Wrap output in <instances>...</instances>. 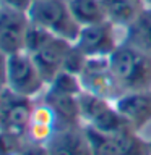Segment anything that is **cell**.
<instances>
[{
    "label": "cell",
    "instance_id": "cell-19",
    "mask_svg": "<svg viewBox=\"0 0 151 155\" xmlns=\"http://www.w3.org/2000/svg\"><path fill=\"white\" fill-rule=\"evenodd\" d=\"M28 137L0 129V155H16L26 144Z\"/></svg>",
    "mask_w": 151,
    "mask_h": 155
},
{
    "label": "cell",
    "instance_id": "cell-16",
    "mask_svg": "<svg viewBox=\"0 0 151 155\" xmlns=\"http://www.w3.org/2000/svg\"><path fill=\"white\" fill-rule=\"evenodd\" d=\"M46 91L47 92H52V94H58V95H73V97H78L83 92V84H81L80 74H75V73L62 70L47 84Z\"/></svg>",
    "mask_w": 151,
    "mask_h": 155
},
{
    "label": "cell",
    "instance_id": "cell-5",
    "mask_svg": "<svg viewBox=\"0 0 151 155\" xmlns=\"http://www.w3.org/2000/svg\"><path fill=\"white\" fill-rule=\"evenodd\" d=\"M119 31H124V29L117 28L107 19L97 24L85 26L81 28L73 45L86 58L111 57L115 48L124 42L122 39H119Z\"/></svg>",
    "mask_w": 151,
    "mask_h": 155
},
{
    "label": "cell",
    "instance_id": "cell-2",
    "mask_svg": "<svg viewBox=\"0 0 151 155\" xmlns=\"http://www.w3.org/2000/svg\"><path fill=\"white\" fill-rule=\"evenodd\" d=\"M28 16L33 23L72 44L81 31V26L75 21L70 12L68 0H33Z\"/></svg>",
    "mask_w": 151,
    "mask_h": 155
},
{
    "label": "cell",
    "instance_id": "cell-12",
    "mask_svg": "<svg viewBox=\"0 0 151 155\" xmlns=\"http://www.w3.org/2000/svg\"><path fill=\"white\" fill-rule=\"evenodd\" d=\"M42 100L52 108L54 115H55V118H57V128L58 129L83 126L78 97L58 95V94H52V92L44 91Z\"/></svg>",
    "mask_w": 151,
    "mask_h": 155
},
{
    "label": "cell",
    "instance_id": "cell-7",
    "mask_svg": "<svg viewBox=\"0 0 151 155\" xmlns=\"http://www.w3.org/2000/svg\"><path fill=\"white\" fill-rule=\"evenodd\" d=\"M33 100L3 87L0 94V129L26 137L34 108Z\"/></svg>",
    "mask_w": 151,
    "mask_h": 155
},
{
    "label": "cell",
    "instance_id": "cell-9",
    "mask_svg": "<svg viewBox=\"0 0 151 155\" xmlns=\"http://www.w3.org/2000/svg\"><path fill=\"white\" fill-rule=\"evenodd\" d=\"M28 26V13L0 7V50L8 55L24 50Z\"/></svg>",
    "mask_w": 151,
    "mask_h": 155
},
{
    "label": "cell",
    "instance_id": "cell-24",
    "mask_svg": "<svg viewBox=\"0 0 151 155\" xmlns=\"http://www.w3.org/2000/svg\"><path fill=\"white\" fill-rule=\"evenodd\" d=\"M143 5L145 7H151V0H143Z\"/></svg>",
    "mask_w": 151,
    "mask_h": 155
},
{
    "label": "cell",
    "instance_id": "cell-22",
    "mask_svg": "<svg viewBox=\"0 0 151 155\" xmlns=\"http://www.w3.org/2000/svg\"><path fill=\"white\" fill-rule=\"evenodd\" d=\"M31 3H33V0H0V7L10 8V10H18V12H24V13H28Z\"/></svg>",
    "mask_w": 151,
    "mask_h": 155
},
{
    "label": "cell",
    "instance_id": "cell-1",
    "mask_svg": "<svg viewBox=\"0 0 151 155\" xmlns=\"http://www.w3.org/2000/svg\"><path fill=\"white\" fill-rule=\"evenodd\" d=\"M109 63L124 94L151 91V57L148 53L122 42L109 57Z\"/></svg>",
    "mask_w": 151,
    "mask_h": 155
},
{
    "label": "cell",
    "instance_id": "cell-4",
    "mask_svg": "<svg viewBox=\"0 0 151 155\" xmlns=\"http://www.w3.org/2000/svg\"><path fill=\"white\" fill-rule=\"evenodd\" d=\"M78 102H80L83 126H90L106 134H117L128 128L119 115V111L115 110L114 102L90 94L86 91H83L78 95Z\"/></svg>",
    "mask_w": 151,
    "mask_h": 155
},
{
    "label": "cell",
    "instance_id": "cell-10",
    "mask_svg": "<svg viewBox=\"0 0 151 155\" xmlns=\"http://www.w3.org/2000/svg\"><path fill=\"white\" fill-rule=\"evenodd\" d=\"M70 47L72 42L54 36L46 45H42L37 52L31 53L46 84H49L63 70V61H65V57L70 50Z\"/></svg>",
    "mask_w": 151,
    "mask_h": 155
},
{
    "label": "cell",
    "instance_id": "cell-11",
    "mask_svg": "<svg viewBox=\"0 0 151 155\" xmlns=\"http://www.w3.org/2000/svg\"><path fill=\"white\" fill-rule=\"evenodd\" d=\"M46 147L49 155H93L85 126L58 129L47 140Z\"/></svg>",
    "mask_w": 151,
    "mask_h": 155
},
{
    "label": "cell",
    "instance_id": "cell-17",
    "mask_svg": "<svg viewBox=\"0 0 151 155\" xmlns=\"http://www.w3.org/2000/svg\"><path fill=\"white\" fill-rule=\"evenodd\" d=\"M117 139L120 142L122 155H151V142L133 129L125 128L117 133Z\"/></svg>",
    "mask_w": 151,
    "mask_h": 155
},
{
    "label": "cell",
    "instance_id": "cell-15",
    "mask_svg": "<svg viewBox=\"0 0 151 155\" xmlns=\"http://www.w3.org/2000/svg\"><path fill=\"white\" fill-rule=\"evenodd\" d=\"M85 131L93 155H122L117 134H106L90 128V126H85Z\"/></svg>",
    "mask_w": 151,
    "mask_h": 155
},
{
    "label": "cell",
    "instance_id": "cell-25",
    "mask_svg": "<svg viewBox=\"0 0 151 155\" xmlns=\"http://www.w3.org/2000/svg\"><path fill=\"white\" fill-rule=\"evenodd\" d=\"M2 91H3V87H0V94H2Z\"/></svg>",
    "mask_w": 151,
    "mask_h": 155
},
{
    "label": "cell",
    "instance_id": "cell-21",
    "mask_svg": "<svg viewBox=\"0 0 151 155\" xmlns=\"http://www.w3.org/2000/svg\"><path fill=\"white\" fill-rule=\"evenodd\" d=\"M16 155H49V150L46 147V144L26 140V144L23 145L21 150H19Z\"/></svg>",
    "mask_w": 151,
    "mask_h": 155
},
{
    "label": "cell",
    "instance_id": "cell-20",
    "mask_svg": "<svg viewBox=\"0 0 151 155\" xmlns=\"http://www.w3.org/2000/svg\"><path fill=\"white\" fill-rule=\"evenodd\" d=\"M85 63H86V57L72 44L70 50H68L67 57H65V61H63V70L75 73V74H81Z\"/></svg>",
    "mask_w": 151,
    "mask_h": 155
},
{
    "label": "cell",
    "instance_id": "cell-14",
    "mask_svg": "<svg viewBox=\"0 0 151 155\" xmlns=\"http://www.w3.org/2000/svg\"><path fill=\"white\" fill-rule=\"evenodd\" d=\"M70 12L81 28L106 21V13L101 0H68Z\"/></svg>",
    "mask_w": 151,
    "mask_h": 155
},
{
    "label": "cell",
    "instance_id": "cell-13",
    "mask_svg": "<svg viewBox=\"0 0 151 155\" xmlns=\"http://www.w3.org/2000/svg\"><path fill=\"white\" fill-rule=\"evenodd\" d=\"M107 21L117 28H128L143 12V0H101Z\"/></svg>",
    "mask_w": 151,
    "mask_h": 155
},
{
    "label": "cell",
    "instance_id": "cell-18",
    "mask_svg": "<svg viewBox=\"0 0 151 155\" xmlns=\"http://www.w3.org/2000/svg\"><path fill=\"white\" fill-rule=\"evenodd\" d=\"M54 37V34L51 31H47L46 28L39 26V24L33 23L29 19V26H28V31H26V39H24V50L29 52V53H34L37 52L42 45L51 41Z\"/></svg>",
    "mask_w": 151,
    "mask_h": 155
},
{
    "label": "cell",
    "instance_id": "cell-23",
    "mask_svg": "<svg viewBox=\"0 0 151 155\" xmlns=\"http://www.w3.org/2000/svg\"><path fill=\"white\" fill-rule=\"evenodd\" d=\"M7 68H8V53L0 50V87L7 86Z\"/></svg>",
    "mask_w": 151,
    "mask_h": 155
},
{
    "label": "cell",
    "instance_id": "cell-3",
    "mask_svg": "<svg viewBox=\"0 0 151 155\" xmlns=\"http://www.w3.org/2000/svg\"><path fill=\"white\" fill-rule=\"evenodd\" d=\"M5 87L28 99H36L37 95L44 94L47 84L29 52L21 50L8 55Z\"/></svg>",
    "mask_w": 151,
    "mask_h": 155
},
{
    "label": "cell",
    "instance_id": "cell-8",
    "mask_svg": "<svg viewBox=\"0 0 151 155\" xmlns=\"http://www.w3.org/2000/svg\"><path fill=\"white\" fill-rule=\"evenodd\" d=\"M114 107L125 124L136 133L151 123V91L125 92L114 102Z\"/></svg>",
    "mask_w": 151,
    "mask_h": 155
},
{
    "label": "cell",
    "instance_id": "cell-6",
    "mask_svg": "<svg viewBox=\"0 0 151 155\" xmlns=\"http://www.w3.org/2000/svg\"><path fill=\"white\" fill-rule=\"evenodd\" d=\"M80 79L83 84V91L102 97L106 100L115 102L124 94L120 84L117 82L114 73L111 70L109 57L86 58Z\"/></svg>",
    "mask_w": 151,
    "mask_h": 155
}]
</instances>
